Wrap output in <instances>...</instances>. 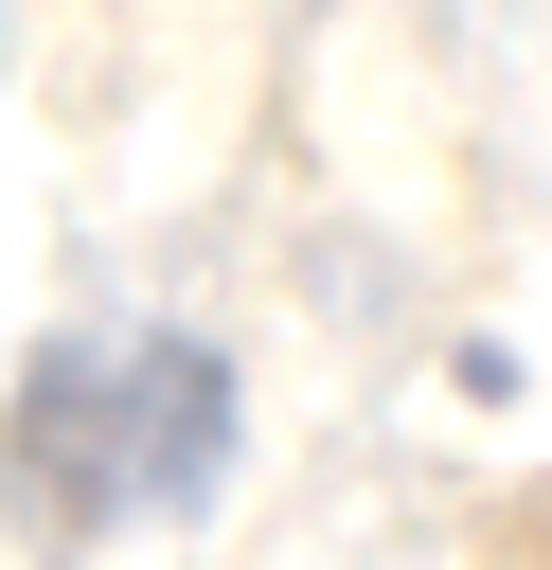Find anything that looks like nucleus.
Instances as JSON below:
<instances>
[{"label":"nucleus","mask_w":552,"mask_h":570,"mask_svg":"<svg viewBox=\"0 0 552 570\" xmlns=\"http://www.w3.org/2000/svg\"><path fill=\"white\" fill-rule=\"evenodd\" d=\"M0 481L36 534H107V517H196L231 481V374L214 338H53L0 410Z\"/></svg>","instance_id":"obj_1"}]
</instances>
